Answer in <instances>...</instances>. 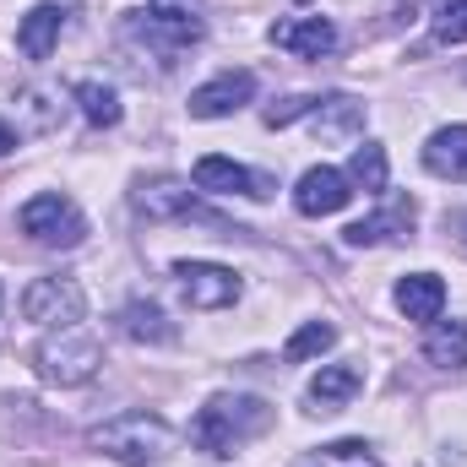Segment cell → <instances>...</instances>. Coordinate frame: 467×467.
Segmentation results:
<instances>
[{
    "label": "cell",
    "mask_w": 467,
    "mask_h": 467,
    "mask_svg": "<svg viewBox=\"0 0 467 467\" xmlns=\"http://www.w3.org/2000/svg\"><path fill=\"white\" fill-rule=\"evenodd\" d=\"M16 141H22V136H16V125H5V119H0V158H5V152H16Z\"/></svg>",
    "instance_id": "cell-27"
},
{
    "label": "cell",
    "mask_w": 467,
    "mask_h": 467,
    "mask_svg": "<svg viewBox=\"0 0 467 467\" xmlns=\"http://www.w3.org/2000/svg\"><path fill=\"white\" fill-rule=\"evenodd\" d=\"M348 202H353V180L343 169H332V163L305 169L299 185H294V207H299L305 218H332V213H343Z\"/></svg>",
    "instance_id": "cell-9"
},
{
    "label": "cell",
    "mask_w": 467,
    "mask_h": 467,
    "mask_svg": "<svg viewBox=\"0 0 467 467\" xmlns=\"http://www.w3.org/2000/svg\"><path fill=\"white\" fill-rule=\"evenodd\" d=\"M413 218H419V207H413L408 196H397V202H391V207H380L375 218H358V223H348V229H343V244H353V250L386 244V239H397V234L413 229Z\"/></svg>",
    "instance_id": "cell-13"
},
{
    "label": "cell",
    "mask_w": 467,
    "mask_h": 467,
    "mask_svg": "<svg viewBox=\"0 0 467 467\" xmlns=\"http://www.w3.org/2000/svg\"><path fill=\"white\" fill-rule=\"evenodd\" d=\"M424 169L441 174V180L467 185V125H441V130L424 141Z\"/></svg>",
    "instance_id": "cell-16"
},
{
    "label": "cell",
    "mask_w": 467,
    "mask_h": 467,
    "mask_svg": "<svg viewBox=\"0 0 467 467\" xmlns=\"http://www.w3.org/2000/svg\"><path fill=\"white\" fill-rule=\"evenodd\" d=\"M33 364L49 386H88L104 369V343L88 327H49L33 348Z\"/></svg>",
    "instance_id": "cell-4"
},
{
    "label": "cell",
    "mask_w": 467,
    "mask_h": 467,
    "mask_svg": "<svg viewBox=\"0 0 467 467\" xmlns=\"http://www.w3.org/2000/svg\"><path fill=\"white\" fill-rule=\"evenodd\" d=\"M16 223H22L27 239H38V244H49V250H71V244L88 239V218H82V207H77L71 196H60V191L33 196V202L16 213Z\"/></svg>",
    "instance_id": "cell-5"
},
{
    "label": "cell",
    "mask_w": 467,
    "mask_h": 467,
    "mask_svg": "<svg viewBox=\"0 0 467 467\" xmlns=\"http://www.w3.org/2000/svg\"><path fill=\"white\" fill-rule=\"evenodd\" d=\"M299 5H305V0H299Z\"/></svg>",
    "instance_id": "cell-28"
},
{
    "label": "cell",
    "mask_w": 467,
    "mask_h": 467,
    "mask_svg": "<svg viewBox=\"0 0 467 467\" xmlns=\"http://www.w3.org/2000/svg\"><path fill=\"white\" fill-rule=\"evenodd\" d=\"M174 277H180V294L191 310H229L239 299V277L218 261H180Z\"/></svg>",
    "instance_id": "cell-8"
},
{
    "label": "cell",
    "mask_w": 467,
    "mask_h": 467,
    "mask_svg": "<svg viewBox=\"0 0 467 467\" xmlns=\"http://www.w3.org/2000/svg\"><path fill=\"white\" fill-rule=\"evenodd\" d=\"M266 430H272V408H266L261 397H244V391H218V397L196 413L191 441H196L207 457H234L244 441H255V435H266Z\"/></svg>",
    "instance_id": "cell-3"
},
{
    "label": "cell",
    "mask_w": 467,
    "mask_h": 467,
    "mask_svg": "<svg viewBox=\"0 0 467 467\" xmlns=\"http://www.w3.org/2000/svg\"><path fill=\"white\" fill-rule=\"evenodd\" d=\"M88 441H93V451H104L119 467H158V462H169L174 446H180L174 424L158 419V413H147V408H130V413L104 419Z\"/></svg>",
    "instance_id": "cell-2"
},
{
    "label": "cell",
    "mask_w": 467,
    "mask_h": 467,
    "mask_svg": "<svg viewBox=\"0 0 467 467\" xmlns=\"http://www.w3.org/2000/svg\"><path fill=\"white\" fill-rule=\"evenodd\" d=\"M77 109H82V119H88L93 130H115L119 119H125L119 93L109 82H82V88H77Z\"/></svg>",
    "instance_id": "cell-21"
},
{
    "label": "cell",
    "mask_w": 467,
    "mask_h": 467,
    "mask_svg": "<svg viewBox=\"0 0 467 467\" xmlns=\"http://www.w3.org/2000/svg\"><path fill=\"white\" fill-rule=\"evenodd\" d=\"M250 99H255V71H223V77L202 82L185 109H191V119H223V115H239Z\"/></svg>",
    "instance_id": "cell-10"
},
{
    "label": "cell",
    "mask_w": 467,
    "mask_h": 467,
    "mask_svg": "<svg viewBox=\"0 0 467 467\" xmlns=\"http://www.w3.org/2000/svg\"><path fill=\"white\" fill-rule=\"evenodd\" d=\"M332 343H337V327H332V321H305V327L288 337L283 358H288V364H305V358H321Z\"/></svg>",
    "instance_id": "cell-23"
},
{
    "label": "cell",
    "mask_w": 467,
    "mask_h": 467,
    "mask_svg": "<svg viewBox=\"0 0 467 467\" xmlns=\"http://www.w3.org/2000/svg\"><path fill=\"white\" fill-rule=\"evenodd\" d=\"M191 180H196V191H213V196H255V202H261V196H272L261 174H250L244 163H234V158H223V152L196 158Z\"/></svg>",
    "instance_id": "cell-11"
},
{
    "label": "cell",
    "mask_w": 467,
    "mask_h": 467,
    "mask_svg": "<svg viewBox=\"0 0 467 467\" xmlns=\"http://www.w3.org/2000/svg\"><path fill=\"white\" fill-rule=\"evenodd\" d=\"M115 321H119V332H125L130 343H152V348H163V343H174V337H180V332H174V321H169L152 299H130Z\"/></svg>",
    "instance_id": "cell-18"
},
{
    "label": "cell",
    "mask_w": 467,
    "mask_h": 467,
    "mask_svg": "<svg viewBox=\"0 0 467 467\" xmlns=\"http://www.w3.org/2000/svg\"><path fill=\"white\" fill-rule=\"evenodd\" d=\"M22 316L38 327H82L88 316V294L77 277H33L22 288Z\"/></svg>",
    "instance_id": "cell-7"
},
{
    "label": "cell",
    "mask_w": 467,
    "mask_h": 467,
    "mask_svg": "<svg viewBox=\"0 0 467 467\" xmlns=\"http://www.w3.org/2000/svg\"><path fill=\"white\" fill-rule=\"evenodd\" d=\"M66 16H71L66 5H33L22 16V27H16V49L27 60H49L55 44H60V33H66Z\"/></svg>",
    "instance_id": "cell-14"
},
{
    "label": "cell",
    "mask_w": 467,
    "mask_h": 467,
    "mask_svg": "<svg viewBox=\"0 0 467 467\" xmlns=\"http://www.w3.org/2000/svg\"><path fill=\"white\" fill-rule=\"evenodd\" d=\"M343 174H348L358 191H375V196H380V191H386V147H380V141L353 147V158H348V169H343Z\"/></svg>",
    "instance_id": "cell-22"
},
{
    "label": "cell",
    "mask_w": 467,
    "mask_h": 467,
    "mask_svg": "<svg viewBox=\"0 0 467 467\" xmlns=\"http://www.w3.org/2000/svg\"><path fill=\"white\" fill-rule=\"evenodd\" d=\"M266 38H272L277 49L299 55V60H321V55L337 49V27H332L327 16H288V22H277Z\"/></svg>",
    "instance_id": "cell-12"
},
{
    "label": "cell",
    "mask_w": 467,
    "mask_h": 467,
    "mask_svg": "<svg viewBox=\"0 0 467 467\" xmlns=\"http://www.w3.org/2000/svg\"><path fill=\"white\" fill-rule=\"evenodd\" d=\"M358 380H364V375H358L353 364H327V369L310 380V408H316V413H337L353 391H358Z\"/></svg>",
    "instance_id": "cell-20"
},
{
    "label": "cell",
    "mask_w": 467,
    "mask_h": 467,
    "mask_svg": "<svg viewBox=\"0 0 467 467\" xmlns=\"http://www.w3.org/2000/svg\"><path fill=\"white\" fill-rule=\"evenodd\" d=\"M310 109H316V99H283V104L266 109V125H272V130H288L294 119H310Z\"/></svg>",
    "instance_id": "cell-26"
},
{
    "label": "cell",
    "mask_w": 467,
    "mask_h": 467,
    "mask_svg": "<svg viewBox=\"0 0 467 467\" xmlns=\"http://www.w3.org/2000/svg\"><path fill=\"white\" fill-rule=\"evenodd\" d=\"M397 310L408 316V321H441V310H446V283L435 277V272H408L402 283H397Z\"/></svg>",
    "instance_id": "cell-15"
},
{
    "label": "cell",
    "mask_w": 467,
    "mask_h": 467,
    "mask_svg": "<svg viewBox=\"0 0 467 467\" xmlns=\"http://www.w3.org/2000/svg\"><path fill=\"white\" fill-rule=\"evenodd\" d=\"M424 358L435 369H467V321H430Z\"/></svg>",
    "instance_id": "cell-19"
},
{
    "label": "cell",
    "mask_w": 467,
    "mask_h": 467,
    "mask_svg": "<svg viewBox=\"0 0 467 467\" xmlns=\"http://www.w3.org/2000/svg\"><path fill=\"white\" fill-rule=\"evenodd\" d=\"M299 467H380V462H375V451L364 441H332V446L310 451Z\"/></svg>",
    "instance_id": "cell-24"
},
{
    "label": "cell",
    "mask_w": 467,
    "mask_h": 467,
    "mask_svg": "<svg viewBox=\"0 0 467 467\" xmlns=\"http://www.w3.org/2000/svg\"><path fill=\"white\" fill-rule=\"evenodd\" d=\"M435 38H441V44H467V0H441V11H435Z\"/></svg>",
    "instance_id": "cell-25"
},
{
    "label": "cell",
    "mask_w": 467,
    "mask_h": 467,
    "mask_svg": "<svg viewBox=\"0 0 467 467\" xmlns=\"http://www.w3.org/2000/svg\"><path fill=\"white\" fill-rule=\"evenodd\" d=\"M125 38L136 49H152L158 66H174V55L207 38V5L202 0H147V11L125 16Z\"/></svg>",
    "instance_id": "cell-1"
},
{
    "label": "cell",
    "mask_w": 467,
    "mask_h": 467,
    "mask_svg": "<svg viewBox=\"0 0 467 467\" xmlns=\"http://www.w3.org/2000/svg\"><path fill=\"white\" fill-rule=\"evenodd\" d=\"M130 207L147 218V223H169V218H180V223H213V229H229L223 218H213L196 196H191V185H180V180H169V174H158V180H141L136 191H130Z\"/></svg>",
    "instance_id": "cell-6"
},
{
    "label": "cell",
    "mask_w": 467,
    "mask_h": 467,
    "mask_svg": "<svg viewBox=\"0 0 467 467\" xmlns=\"http://www.w3.org/2000/svg\"><path fill=\"white\" fill-rule=\"evenodd\" d=\"M310 125H316V136H327V141H353V136L364 130V104H358V99H348V93L316 99Z\"/></svg>",
    "instance_id": "cell-17"
}]
</instances>
